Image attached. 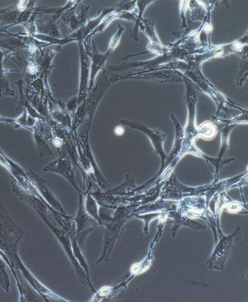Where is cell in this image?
Returning <instances> with one entry per match:
<instances>
[{
    "label": "cell",
    "mask_w": 248,
    "mask_h": 302,
    "mask_svg": "<svg viewBox=\"0 0 248 302\" xmlns=\"http://www.w3.org/2000/svg\"><path fill=\"white\" fill-rule=\"evenodd\" d=\"M89 9L88 5L76 0L72 7L64 11L57 21L60 38H66L81 28L89 19Z\"/></svg>",
    "instance_id": "obj_1"
},
{
    "label": "cell",
    "mask_w": 248,
    "mask_h": 302,
    "mask_svg": "<svg viewBox=\"0 0 248 302\" xmlns=\"http://www.w3.org/2000/svg\"><path fill=\"white\" fill-rule=\"evenodd\" d=\"M240 226L229 236H223L216 246L206 263L210 269L223 271L224 264L232 253L243 245Z\"/></svg>",
    "instance_id": "obj_2"
},
{
    "label": "cell",
    "mask_w": 248,
    "mask_h": 302,
    "mask_svg": "<svg viewBox=\"0 0 248 302\" xmlns=\"http://www.w3.org/2000/svg\"><path fill=\"white\" fill-rule=\"evenodd\" d=\"M75 236L78 245L82 252L87 235L99 224L86 211L80 198L78 210L74 219Z\"/></svg>",
    "instance_id": "obj_3"
},
{
    "label": "cell",
    "mask_w": 248,
    "mask_h": 302,
    "mask_svg": "<svg viewBox=\"0 0 248 302\" xmlns=\"http://www.w3.org/2000/svg\"><path fill=\"white\" fill-rule=\"evenodd\" d=\"M80 57V77L78 89V103L84 100L87 95L90 76L91 60L86 53L82 41L78 42Z\"/></svg>",
    "instance_id": "obj_4"
},
{
    "label": "cell",
    "mask_w": 248,
    "mask_h": 302,
    "mask_svg": "<svg viewBox=\"0 0 248 302\" xmlns=\"http://www.w3.org/2000/svg\"><path fill=\"white\" fill-rule=\"evenodd\" d=\"M126 219L120 220H112L110 222L103 225L106 226L104 250L97 264L102 261L109 259L115 240Z\"/></svg>",
    "instance_id": "obj_5"
},
{
    "label": "cell",
    "mask_w": 248,
    "mask_h": 302,
    "mask_svg": "<svg viewBox=\"0 0 248 302\" xmlns=\"http://www.w3.org/2000/svg\"><path fill=\"white\" fill-rule=\"evenodd\" d=\"M92 48L90 53L88 54L91 60L90 76L88 92L93 87L94 79L98 72L102 69L107 62L109 60L111 56L106 53H101L98 50L96 43L94 41L91 43Z\"/></svg>",
    "instance_id": "obj_6"
},
{
    "label": "cell",
    "mask_w": 248,
    "mask_h": 302,
    "mask_svg": "<svg viewBox=\"0 0 248 302\" xmlns=\"http://www.w3.org/2000/svg\"><path fill=\"white\" fill-rule=\"evenodd\" d=\"M26 175L31 183L42 191V192L46 197H50L54 202L56 209L64 216H67L63 208L61 207L57 199L54 197L53 193L51 192L48 182L40 177L39 175L34 173L32 170L26 172Z\"/></svg>",
    "instance_id": "obj_7"
},
{
    "label": "cell",
    "mask_w": 248,
    "mask_h": 302,
    "mask_svg": "<svg viewBox=\"0 0 248 302\" xmlns=\"http://www.w3.org/2000/svg\"><path fill=\"white\" fill-rule=\"evenodd\" d=\"M85 209L87 213L95 219L100 226L103 225V223L99 216V209L97 205L90 196L87 197Z\"/></svg>",
    "instance_id": "obj_8"
},
{
    "label": "cell",
    "mask_w": 248,
    "mask_h": 302,
    "mask_svg": "<svg viewBox=\"0 0 248 302\" xmlns=\"http://www.w3.org/2000/svg\"><path fill=\"white\" fill-rule=\"evenodd\" d=\"M124 27L121 24H119L117 27V30L115 33L111 37L108 46V48L106 53L111 56L114 50L118 45L122 34L124 32Z\"/></svg>",
    "instance_id": "obj_9"
},
{
    "label": "cell",
    "mask_w": 248,
    "mask_h": 302,
    "mask_svg": "<svg viewBox=\"0 0 248 302\" xmlns=\"http://www.w3.org/2000/svg\"><path fill=\"white\" fill-rule=\"evenodd\" d=\"M114 132L115 134L117 135H121L124 132V129L121 126H118L115 127L114 129Z\"/></svg>",
    "instance_id": "obj_10"
}]
</instances>
